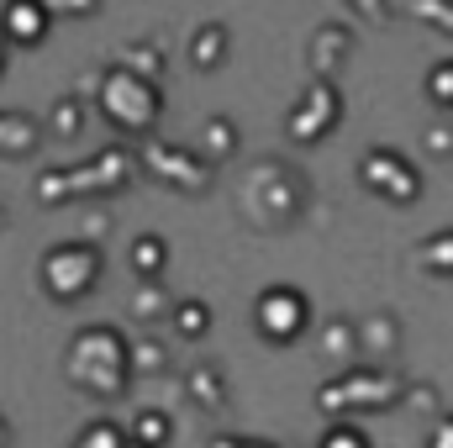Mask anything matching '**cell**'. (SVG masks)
<instances>
[{"label":"cell","mask_w":453,"mask_h":448,"mask_svg":"<svg viewBox=\"0 0 453 448\" xmlns=\"http://www.w3.org/2000/svg\"><path fill=\"white\" fill-rule=\"evenodd\" d=\"M132 153L127 148H101L96 158L85 164H69V169H48L37 174V201L42 206H58V201H74V196H111L132 180Z\"/></svg>","instance_id":"cell-1"},{"label":"cell","mask_w":453,"mask_h":448,"mask_svg":"<svg viewBox=\"0 0 453 448\" xmlns=\"http://www.w3.org/2000/svg\"><path fill=\"white\" fill-rule=\"evenodd\" d=\"M96 106H101V116H111L121 132H148L164 112V96H158V80H148L127 64H111L96 80Z\"/></svg>","instance_id":"cell-2"},{"label":"cell","mask_w":453,"mask_h":448,"mask_svg":"<svg viewBox=\"0 0 453 448\" xmlns=\"http://www.w3.org/2000/svg\"><path fill=\"white\" fill-rule=\"evenodd\" d=\"M101 248L96 243H58L42 253V290L53 301H80L101 280Z\"/></svg>","instance_id":"cell-3"},{"label":"cell","mask_w":453,"mask_h":448,"mask_svg":"<svg viewBox=\"0 0 453 448\" xmlns=\"http://www.w3.org/2000/svg\"><path fill=\"white\" fill-rule=\"evenodd\" d=\"M69 369L74 380L85 385H101V390H116L127 380V343L116 328H85L69 348Z\"/></svg>","instance_id":"cell-4"},{"label":"cell","mask_w":453,"mask_h":448,"mask_svg":"<svg viewBox=\"0 0 453 448\" xmlns=\"http://www.w3.org/2000/svg\"><path fill=\"white\" fill-rule=\"evenodd\" d=\"M358 180H364L374 196L401 201V206L422 196V174H417V164H411L401 148H369V153L358 158Z\"/></svg>","instance_id":"cell-5"},{"label":"cell","mask_w":453,"mask_h":448,"mask_svg":"<svg viewBox=\"0 0 453 448\" xmlns=\"http://www.w3.org/2000/svg\"><path fill=\"white\" fill-rule=\"evenodd\" d=\"M338 116H342V96H338V85L333 80H311L306 85V96L296 101V112H290V137L296 143H322L333 127H338Z\"/></svg>","instance_id":"cell-6"},{"label":"cell","mask_w":453,"mask_h":448,"mask_svg":"<svg viewBox=\"0 0 453 448\" xmlns=\"http://www.w3.org/2000/svg\"><path fill=\"white\" fill-rule=\"evenodd\" d=\"M142 164L158 180H169L174 190H185V196H196V190L211 185V158L206 153H185V148H169V143H148L142 148Z\"/></svg>","instance_id":"cell-7"},{"label":"cell","mask_w":453,"mask_h":448,"mask_svg":"<svg viewBox=\"0 0 453 448\" xmlns=\"http://www.w3.org/2000/svg\"><path fill=\"white\" fill-rule=\"evenodd\" d=\"M301 328H306V296H301V290L274 285V290L258 296V333L264 337L285 343V337H296Z\"/></svg>","instance_id":"cell-8"},{"label":"cell","mask_w":453,"mask_h":448,"mask_svg":"<svg viewBox=\"0 0 453 448\" xmlns=\"http://www.w3.org/2000/svg\"><path fill=\"white\" fill-rule=\"evenodd\" d=\"M0 27H5V37H11L16 48H32V42L48 37L53 11H48L42 0H5V5H0Z\"/></svg>","instance_id":"cell-9"},{"label":"cell","mask_w":453,"mask_h":448,"mask_svg":"<svg viewBox=\"0 0 453 448\" xmlns=\"http://www.w3.org/2000/svg\"><path fill=\"white\" fill-rule=\"evenodd\" d=\"M348 53H353V27L348 21H322L311 32V74L317 80H333Z\"/></svg>","instance_id":"cell-10"},{"label":"cell","mask_w":453,"mask_h":448,"mask_svg":"<svg viewBox=\"0 0 453 448\" xmlns=\"http://www.w3.org/2000/svg\"><path fill=\"white\" fill-rule=\"evenodd\" d=\"M226 53H232V32H226L222 21H201V27L190 32V64H196L201 74H211L217 64H226Z\"/></svg>","instance_id":"cell-11"},{"label":"cell","mask_w":453,"mask_h":448,"mask_svg":"<svg viewBox=\"0 0 453 448\" xmlns=\"http://www.w3.org/2000/svg\"><path fill=\"white\" fill-rule=\"evenodd\" d=\"M37 148V121L21 112H0V153L5 158H21Z\"/></svg>","instance_id":"cell-12"},{"label":"cell","mask_w":453,"mask_h":448,"mask_svg":"<svg viewBox=\"0 0 453 448\" xmlns=\"http://www.w3.org/2000/svg\"><path fill=\"white\" fill-rule=\"evenodd\" d=\"M417 264L427 274H453V227H443V232H433V237L417 243Z\"/></svg>","instance_id":"cell-13"},{"label":"cell","mask_w":453,"mask_h":448,"mask_svg":"<svg viewBox=\"0 0 453 448\" xmlns=\"http://www.w3.org/2000/svg\"><path fill=\"white\" fill-rule=\"evenodd\" d=\"M127 259H132V269H137L142 280H153V274L164 269V259H169V248H164V237H158V232H142V237L132 243V253H127Z\"/></svg>","instance_id":"cell-14"},{"label":"cell","mask_w":453,"mask_h":448,"mask_svg":"<svg viewBox=\"0 0 453 448\" xmlns=\"http://www.w3.org/2000/svg\"><path fill=\"white\" fill-rule=\"evenodd\" d=\"M116 64H127V69H137V74H148V80H158V69H164V48L148 37V42H127L121 53H116Z\"/></svg>","instance_id":"cell-15"},{"label":"cell","mask_w":453,"mask_h":448,"mask_svg":"<svg viewBox=\"0 0 453 448\" xmlns=\"http://www.w3.org/2000/svg\"><path fill=\"white\" fill-rule=\"evenodd\" d=\"M201 153H206V158H226V153H237V127H232L226 116H211V121H206Z\"/></svg>","instance_id":"cell-16"},{"label":"cell","mask_w":453,"mask_h":448,"mask_svg":"<svg viewBox=\"0 0 453 448\" xmlns=\"http://www.w3.org/2000/svg\"><path fill=\"white\" fill-rule=\"evenodd\" d=\"M406 11L417 21H427V27H438V32L453 37V0H406Z\"/></svg>","instance_id":"cell-17"},{"label":"cell","mask_w":453,"mask_h":448,"mask_svg":"<svg viewBox=\"0 0 453 448\" xmlns=\"http://www.w3.org/2000/svg\"><path fill=\"white\" fill-rule=\"evenodd\" d=\"M48 121H53V132H58V137H74V132L85 127V106H80L74 96H64V101L53 106V116H48Z\"/></svg>","instance_id":"cell-18"},{"label":"cell","mask_w":453,"mask_h":448,"mask_svg":"<svg viewBox=\"0 0 453 448\" xmlns=\"http://www.w3.org/2000/svg\"><path fill=\"white\" fill-rule=\"evenodd\" d=\"M174 328H180V333H190V337H201V333H206V306H201V301L174 306Z\"/></svg>","instance_id":"cell-19"},{"label":"cell","mask_w":453,"mask_h":448,"mask_svg":"<svg viewBox=\"0 0 453 448\" xmlns=\"http://www.w3.org/2000/svg\"><path fill=\"white\" fill-rule=\"evenodd\" d=\"M427 96H433L438 106H453V64H433V74H427Z\"/></svg>","instance_id":"cell-20"},{"label":"cell","mask_w":453,"mask_h":448,"mask_svg":"<svg viewBox=\"0 0 453 448\" xmlns=\"http://www.w3.org/2000/svg\"><path fill=\"white\" fill-rule=\"evenodd\" d=\"M53 16H96L101 11V0H42Z\"/></svg>","instance_id":"cell-21"},{"label":"cell","mask_w":453,"mask_h":448,"mask_svg":"<svg viewBox=\"0 0 453 448\" xmlns=\"http://www.w3.org/2000/svg\"><path fill=\"white\" fill-rule=\"evenodd\" d=\"M353 5V16H364V21H385L390 16V0H348Z\"/></svg>","instance_id":"cell-22"},{"label":"cell","mask_w":453,"mask_h":448,"mask_svg":"<svg viewBox=\"0 0 453 448\" xmlns=\"http://www.w3.org/2000/svg\"><path fill=\"white\" fill-rule=\"evenodd\" d=\"M427 148H433V153H453V127H438V121H433V127H427Z\"/></svg>","instance_id":"cell-23"},{"label":"cell","mask_w":453,"mask_h":448,"mask_svg":"<svg viewBox=\"0 0 453 448\" xmlns=\"http://www.w3.org/2000/svg\"><path fill=\"white\" fill-rule=\"evenodd\" d=\"M327 448H369V444H364L358 433H348V428H342V433H333V438H327Z\"/></svg>","instance_id":"cell-24"},{"label":"cell","mask_w":453,"mask_h":448,"mask_svg":"<svg viewBox=\"0 0 453 448\" xmlns=\"http://www.w3.org/2000/svg\"><path fill=\"white\" fill-rule=\"evenodd\" d=\"M5 48H11V37H5V27H0V69H5Z\"/></svg>","instance_id":"cell-25"}]
</instances>
